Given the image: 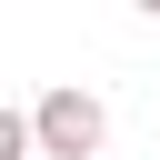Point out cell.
<instances>
[{
  "instance_id": "7a4b0ae2",
  "label": "cell",
  "mask_w": 160,
  "mask_h": 160,
  "mask_svg": "<svg viewBox=\"0 0 160 160\" xmlns=\"http://www.w3.org/2000/svg\"><path fill=\"white\" fill-rule=\"evenodd\" d=\"M0 160H40V140H30V110H0Z\"/></svg>"
},
{
  "instance_id": "3957f363",
  "label": "cell",
  "mask_w": 160,
  "mask_h": 160,
  "mask_svg": "<svg viewBox=\"0 0 160 160\" xmlns=\"http://www.w3.org/2000/svg\"><path fill=\"white\" fill-rule=\"evenodd\" d=\"M140 10H150V20H160V0H140Z\"/></svg>"
},
{
  "instance_id": "6da1fadb",
  "label": "cell",
  "mask_w": 160,
  "mask_h": 160,
  "mask_svg": "<svg viewBox=\"0 0 160 160\" xmlns=\"http://www.w3.org/2000/svg\"><path fill=\"white\" fill-rule=\"evenodd\" d=\"M30 140H40V160H90V150L110 140V110H100V90H80V80L40 90V100H30Z\"/></svg>"
}]
</instances>
